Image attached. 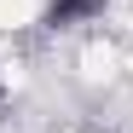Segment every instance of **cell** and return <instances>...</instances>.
<instances>
[{"label":"cell","mask_w":133,"mask_h":133,"mask_svg":"<svg viewBox=\"0 0 133 133\" xmlns=\"http://www.w3.org/2000/svg\"><path fill=\"white\" fill-rule=\"evenodd\" d=\"M98 6H104V0H52L46 12H52V23H75V17H87V12H98Z\"/></svg>","instance_id":"1"}]
</instances>
